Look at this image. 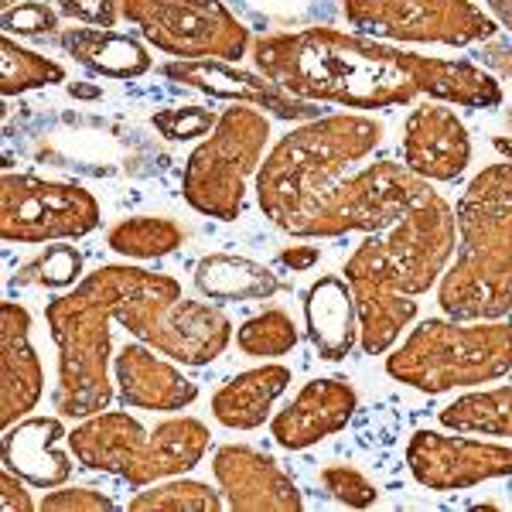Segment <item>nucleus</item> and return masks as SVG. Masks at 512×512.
Wrapping results in <instances>:
<instances>
[{
	"mask_svg": "<svg viewBox=\"0 0 512 512\" xmlns=\"http://www.w3.org/2000/svg\"><path fill=\"white\" fill-rule=\"evenodd\" d=\"M359 35L417 45L468 48L499 35V21L472 0H342Z\"/></svg>",
	"mask_w": 512,
	"mask_h": 512,
	"instance_id": "9b49d317",
	"label": "nucleus"
},
{
	"mask_svg": "<svg viewBox=\"0 0 512 512\" xmlns=\"http://www.w3.org/2000/svg\"><path fill=\"white\" fill-rule=\"evenodd\" d=\"M301 335H297V325L287 311L280 308H267L260 315L246 318L243 325L236 328V345L243 355L250 359H280V355L294 352Z\"/></svg>",
	"mask_w": 512,
	"mask_h": 512,
	"instance_id": "c756f323",
	"label": "nucleus"
},
{
	"mask_svg": "<svg viewBox=\"0 0 512 512\" xmlns=\"http://www.w3.org/2000/svg\"><path fill=\"white\" fill-rule=\"evenodd\" d=\"M362 233H376L386 270L403 294H427L448 270L458 246L454 209L407 164L376 161L355 171Z\"/></svg>",
	"mask_w": 512,
	"mask_h": 512,
	"instance_id": "7ed1b4c3",
	"label": "nucleus"
},
{
	"mask_svg": "<svg viewBox=\"0 0 512 512\" xmlns=\"http://www.w3.org/2000/svg\"><path fill=\"white\" fill-rule=\"evenodd\" d=\"M359 410V393L349 379L321 376L301 386V393L270 420V434L284 451H304L345 431Z\"/></svg>",
	"mask_w": 512,
	"mask_h": 512,
	"instance_id": "f3484780",
	"label": "nucleus"
},
{
	"mask_svg": "<svg viewBox=\"0 0 512 512\" xmlns=\"http://www.w3.org/2000/svg\"><path fill=\"white\" fill-rule=\"evenodd\" d=\"M407 468L424 489L461 492L492 478H509L512 448L441 431H417L407 444Z\"/></svg>",
	"mask_w": 512,
	"mask_h": 512,
	"instance_id": "ddd939ff",
	"label": "nucleus"
},
{
	"mask_svg": "<svg viewBox=\"0 0 512 512\" xmlns=\"http://www.w3.org/2000/svg\"><path fill=\"white\" fill-rule=\"evenodd\" d=\"M219 123V113L209 110L202 103H185V106H168V110H158L151 117V127L158 130L164 140L171 144H188V140L209 137Z\"/></svg>",
	"mask_w": 512,
	"mask_h": 512,
	"instance_id": "2f4dec72",
	"label": "nucleus"
},
{
	"mask_svg": "<svg viewBox=\"0 0 512 512\" xmlns=\"http://www.w3.org/2000/svg\"><path fill=\"white\" fill-rule=\"evenodd\" d=\"M185 236V229L168 216H130L106 233V243L127 260H161V256L181 250Z\"/></svg>",
	"mask_w": 512,
	"mask_h": 512,
	"instance_id": "a878e982",
	"label": "nucleus"
},
{
	"mask_svg": "<svg viewBox=\"0 0 512 512\" xmlns=\"http://www.w3.org/2000/svg\"><path fill=\"white\" fill-rule=\"evenodd\" d=\"M437 420H441L448 431H458V434L512 437V383L458 396L448 407H441Z\"/></svg>",
	"mask_w": 512,
	"mask_h": 512,
	"instance_id": "393cba45",
	"label": "nucleus"
},
{
	"mask_svg": "<svg viewBox=\"0 0 512 512\" xmlns=\"http://www.w3.org/2000/svg\"><path fill=\"white\" fill-rule=\"evenodd\" d=\"M212 434L195 417H171L147 431L127 410L86 417L69 434V451L86 472L117 475L134 489L192 472L209 454Z\"/></svg>",
	"mask_w": 512,
	"mask_h": 512,
	"instance_id": "423d86ee",
	"label": "nucleus"
},
{
	"mask_svg": "<svg viewBox=\"0 0 512 512\" xmlns=\"http://www.w3.org/2000/svg\"><path fill=\"white\" fill-rule=\"evenodd\" d=\"M59 14L86 28H113L120 21V0H59Z\"/></svg>",
	"mask_w": 512,
	"mask_h": 512,
	"instance_id": "c9c22d12",
	"label": "nucleus"
},
{
	"mask_svg": "<svg viewBox=\"0 0 512 512\" xmlns=\"http://www.w3.org/2000/svg\"><path fill=\"white\" fill-rule=\"evenodd\" d=\"M82 280V253L76 246H45L35 260H28L18 274L11 277V287H48V291H62V287H76Z\"/></svg>",
	"mask_w": 512,
	"mask_h": 512,
	"instance_id": "7c9ffc66",
	"label": "nucleus"
},
{
	"mask_svg": "<svg viewBox=\"0 0 512 512\" xmlns=\"http://www.w3.org/2000/svg\"><path fill=\"white\" fill-rule=\"evenodd\" d=\"M0 506H4V512H31L35 509L31 492H28V482H24L18 472H11V468L0 472Z\"/></svg>",
	"mask_w": 512,
	"mask_h": 512,
	"instance_id": "4c0bfd02",
	"label": "nucleus"
},
{
	"mask_svg": "<svg viewBox=\"0 0 512 512\" xmlns=\"http://www.w3.org/2000/svg\"><path fill=\"white\" fill-rule=\"evenodd\" d=\"M512 373V321L427 318L386 355V376L420 393H451Z\"/></svg>",
	"mask_w": 512,
	"mask_h": 512,
	"instance_id": "0eeeda50",
	"label": "nucleus"
},
{
	"mask_svg": "<svg viewBox=\"0 0 512 512\" xmlns=\"http://www.w3.org/2000/svg\"><path fill=\"white\" fill-rule=\"evenodd\" d=\"M250 55L256 72L321 106L393 110L420 96L465 110H492L502 103L499 79L478 62L403 52L379 38L338 31L332 24L270 31L253 41Z\"/></svg>",
	"mask_w": 512,
	"mask_h": 512,
	"instance_id": "f257e3e1",
	"label": "nucleus"
},
{
	"mask_svg": "<svg viewBox=\"0 0 512 512\" xmlns=\"http://www.w3.org/2000/svg\"><path fill=\"white\" fill-rule=\"evenodd\" d=\"M113 379L120 400L134 410H185L198 400V383L185 376L181 362L140 338L113 355Z\"/></svg>",
	"mask_w": 512,
	"mask_h": 512,
	"instance_id": "a211bd4d",
	"label": "nucleus"
},
{
	"mask_svg": "<svg viewBox=\"0 0 512 512\" xmlns=\"http://www.w3.org/2000/svg\"><path fill=\"white\" fill-rule=\"evenodd\" d=\"M65 82V69L55 59L18 45L11 35L0 41V96H21Z\"/></svg>",
	"mask_w": 512,
	"mask_h": 512,
	"instance_id": "cd10ccee",
	"label": "nucleus"
},
{
	"mask_svg": "<svg viewBox=\"0 0 512 512\" xmlns=\"http://www.w3.org/2000/svg\"><path fill=\"white\" fill-rule=\"evenodd\" d=\"M41 512H106L117 509V502L110 495L96 492V489H72V485H59V489H48L41 499Z\"/></svg>",
	"mask_w": 512,
	"mask_h": 512,
	"instance_id": "f704fd0d",
	"label": "nucleus"
},
{
	"mask_svg": "<svg viewBox=\"0 0 512 512\" xmlns=\"http://www.w3.org/2000/svg\"><path fill=\"white\" fill-rule=\"evenodd\" d=\"M383 134V123L366 113H332L294 127L260 164V212L280 233L297 239L362 233L355 171L383 144Z\"/></svg>",
	"mask_w": 512,
	"mask_h": 512,
	"instance_id": "f03ea898",
	"label": "nucleus"
},
{
	"mask_svg": "<svg viewBox=\"0 0 512 512\" xmlns=\"http://www.w3.org/2000/svg\"><path fill=\"white\" fill-rule=\"evenodd\" d=\"M492 147H495V151H499L506 161H512V137H495V140H492Z\"/></svg>",
	"mask_w": 512,
	"mask_h": 512,
	"instance_id": "79ce46f5",
	"label": "nucleus"
},
{
	"mask_svg": "<svg viewBox=\"0 0 512 512\" xmlns=\"http://www.w3.org/2000/svg\"><path fill=\"white\" fill-rule=\"evenodd\" d=\"M321 485L335 502H342L349 509H369L379 502V489L352 465H328L321 472Z\"/></svg>",
	"mask_w": 512,
	"mask_h": 512,
	"instance_id": "72a5a7b5",
	"label": "nucleus"
},
{
	"mask_svg": "<svg viewBox=\"0 0 512 512\" xmlns=\"http://www.w3.org/2000/svg\"><path fill=\"white\" fill-rule=\"evenodd\" d=\"M69 93L76 96V99H99V96H103V89H99V86H82V82H72Z\"/></svg>",
	"mask_w": 512,
	"mask_h": 512,
	"instance_id": "a19ab883",
	"label": "nucleus"
},
{
	"mask_svg": "<svg viewBox=\"0 0 512 512\" xmlns=\"http://www.w3.org/2000/svg\"><path fill=\"white\" fill-rule=\"evenodd\" d=\"M99 222H103L99 202L82 185L24 175V171H4L0 178L4 243H72V239L96 233Z\"/></svg>",
	"mask_w": 512,
	"mask_h": 512,
	"instance_id": "9d476101",
	"label": "nucleus"
},
{
	"mask_svg": "<svg viewBox=\"0 0 512 512\" xmlns=\"http://www.w3.org/2000/svg\"><path fill=\"white\" fill-rule=\"evenodd\" d=\"M14 4H21V0H4V7H14Z\"/></svg>",
	"mask_w": 512,
	"mask_h": 512,
	"instance_id": "37998d69",
	"label": "nucleus"
},
{
	"mask_svg": "<svg viewBox=\"0 0 512 512\" xmlns=\"http://www.w3.org/2000/svg\"><path fill=\"white\" fill-rule=\"evenodd\" d=\"M270 140V117L256 106L233 103L219 113V123L188 154L181 195L195 212L219 222H236L246 212L250 178L260 175Z\"/></svg>",
	"mask_w": 512,
	"mask_h": 512,
	"instance_id": "6e6552de",
	"label": "nucleus"
},
{
	"mask_svg": "<svg viewBox=\"0 0 512 512\" xmlns=\"http://www.w3.org/2000/svg\"><path fill=\"white\" fill-rule=\"evenodd\" d=\"M45 369L31 342V315L18 301L0 304V424L11 427L38 407Z\"/></svg>",
	"mask_w": 512,
	"mask_h": 512,
	"instance_id": "6ab92c4d",
	"label": "nucleus"
},
{
	"mask_svg": "<svg viewBox=\"0 0 512 512\" xmlns=\"http://www.w3.org/2000/svg\"><path fill=\"white\" fill-rule=\"evenodd\" d=\"M304 328L325 362L345 359L359 345V315L345 277H318L304 294Z\"/></svg>",
	"mask_w": 512,
	"mask_h": 512,
	"instance_id": "412c9836",
	"label": "nucleus"
},
{
	"mask_svg": "<svg viewBox=\"0 0 512 512\" xmlns=\"http://www.w3.org/2000/svg\"><path fill=\"white\" fill-rule=\"evenodd\" d=\"M403 164L427 181H458L472 164V137L448 103L427 99L403 123Z\"/></svg>",
	"mask_w": 512,
	"mask_h": 512,
	"instance_id": "dca6fc26",
	"label": "nucleus"
},
{
	"mask_svg": "<svg viewBox=\"0 0 512 512\" xmlns=\"http://www.w3.org/2000/svg\"><path fill=\"white\" fill-rule=\"evenodd\" d=\"M222 492L212 485L195 482V478H161L154 485H144V492H137L130 499L134 512H219L222 509Z\"/></svg>",
	"mask_w": 512,
	"mask_h": 512,
	"instance_id": "c85d7f7f",
	"label": "nucleus"
},
{
	"mask_svg": "<svg viewBox=\"0 0 512 512\" xmlns=\"http://www.w3.org/2000/svg\"><path fill=\"white\" fill-rule=\"evenodd\" d=\"M195 287L216 304L226 301H267L280 291V280L267 263L236 253H209L195 263Z\"/></svg>",
	"mask_w": 512,
	"mask_h": 512,
	"instance_id": "b1692460",
	"label": "nucleus"
},
{
	"mask_svg": "<svg viewBox=\"0 0 512 512\" xmlns=\"http://www.w3.org/2000/svg\"><path fill=\"white\" fill-rule=\"evenodd\" d=\"M489 7H492L495 21H499L506 31H512V0H489Z\"/></svg>",
	"mask_w": 512,
	"mask_h": 512,
	"instance_id": "ea45409f",
	"label": "nucleus"
},
{
	"mask_svg": "<svg viewBox=\"0 0 512 512\" xmlns=\"http://www.w3.org/2000/svg\"><path fill=\"white\" fill-rule=\"evenodd\" d=\"M475 59L482 69H489L492 76L512 82V41H502V38L482 41V45H475Z\"/></svg>",
	"mask_w": 512,
	"mask_h": 512,
	"instance_id": "e433bc0d",
	"label": "nucleus"
},
{
	"mask_svg": "<svg viewBox=\"0 0 512 512\" xmlns=\"http://www.w3.org/2000/svg\"><path fill=\"white\" fill-rule=\"evenodd\" d=\"M161 76L171 79L175 86L195 89V93H202V96L256 106V110H263L267 117H277V120L308 123V120L325 117L321 103H311V99L287 93L280 82L267 79L263 72H246L233 62H219V59L178 62L175 59V62L161 65Z\"/></svg>",
	"mask_w": 512,
	"mask_h": 512,
	"instance_id": "4468645a",
	"label": "nucleus"
},
{
	"mask_svg": "<svg viewBox=\"0 0 512 512\" xmlns=\"http://www.w3.org/2000/svg\"><path fill=\"white\" fill-rule=\"evenodd\" d=\"M212 475L226 506L236 512H297L304 506L294 478L270 454L246 444H222L212 454Z\"/></svg>",
	"mask_w": 512,
	"mask_h": 512,
	"instance_id": "2eb2a0df",
	"label": "nucleus"
},
{
	"mask_svg": "<svg viewBox=\"0 0 512 512\" xmlns=\"http://www.w3.org/2000/svg\"><path fill=\"white\" fill-rule=\"evenodd\" d=\"M120 11L147 45L178 62H239L253 48L250 24L222 0H120Z\"/></svg>",
	"mask_w": 512,
	"mask_h": 512,
	"instance_id": "1a4fd4ad",
	"label": "nucleus"
},
{
	"mask_svg": "<svg viewBox=\"0 0 512 512\" xmlns=\"http://www.w3.org/2000/svg\"><path fill=\"white\" fill-rule=\"evenodd\" d=\"M123 277H127V263H103L82 277L72 291L48 301L45 321L59 349V386L52 396L59 417L86 420L103 414L117 396V379H110V359L113 328H120L117 301Z\"/></svg>",
	"mask_w": 512,
	"mask_h": 512,
	"instance_id": "39448f33",
	"label": "nucleus"
},
{
	"mask_svg": "<svg viewBox=\"0 0 512 512\" xmlns=\"http://www.w3.org/2000/svg\"><path fill=\"white\" fill-rule=\"evenodd\" d=\"M4 468L18 472L35 489H59L69 482L72 461L69 434L59 417H21L18 424L4 427Z\"/></svg>",
	"mask_w": 512,
	"mask_h": 512,
	"instance_id": "aec40b11",
	"label": "nucleus"
},
{
	"mask_svg": "<svg viewBox=\"0 0 512 512\" xmlns=\"http://www.w3.org/2000/svg\"><path fill=\"white\" fill-rule=\"evenodd\" d=\"M345 280L355 297V315H359V345L366 355H386L417 318L414 294H403L386 270L383 250L376 233H366L355 253L345 260Z\"/></svg>",
	"mask_w": 512,
	"mask_h": 512,
	"instance_id": "f8f14e48",
	"label": "nucleus"
},
{
	"mask_svg": "<svg viewBox=\"0 0 512 512\" xmlns=\"http://www.w3.org/2000/svg\"><path fill=\"white\" fill-rule=\"evenodd\" d=\"M59 7H48L45 0H21L14 7H4V35H21V38H52L59 35Z\"/></svg>",
	"mask_w": 512,
	"mask_h": 512,
	"instance_id": "473e14b6",
	"label": "nucleus"
},
{
	"mask_svg": "<svg viewBox=\"0 0 512 512\" xmlns=\"http://www.w3.org/2000/svg\"><path fill=\"white\" fill-rule=\"evenodd\" d=\"M458 246L437 304L454 321H495L512 315V161L482 168L454 209Z\"/></svg>",
	"mask_w": 512,
	"mask_h": 512,
	"instance_id": "20e7f679",
	"label": "nucleus"
},
{
	"mask_svg": "<svg viewBox=\"0 0 512 512\" xmlns=\"http://www.w3.org/2000/svg\"><path fill=\"white\" fill-rule=\"evenodd\" d=\"M291 369L267 362V366L246 369L222 383L212 396V417L229 431H256L274 414L277 400L291 386Z\"/></svg>",
	"mask_w": 512,
	"mask_h": 512,
	"instance_id": "4be33fe9",
	"label": "nucleus"
},
{
	"mask_svg": "<svg viewBox=\"0 0 512 512\" xmlns=\"http://www.w3.org/2000/svg\"><path fill=\"white\" fill-rule=\"evenodd\" d=\"M233 11L256 28L304 31L318 24H332V0H233Z\"/></svg>",
	"mask_w": 512,
	"mask_h": 512,
	"instance_id": "bb28decb",
	"label": "nucleus"
},
{
	"mask_svg": "<svg viewBox=\"0 0 512 512\" xmlns=\"http://www.w3.org/2000/svg\"><path fill=\"white\" fill-rule=\"evenodd\" d=\"M277 260H280V267L294 270V274H304V270H311L321 260V250L318 246H284Z\"/></svg>",
	"mask_w": 512,
	"mask_h": 512,
	"instance_id": "58836bf2",
	"label": "nucleus"
},
{
	"mask_svg": "<svg viewBox=\"0 0 512 512\" xmlns=\"http://www.w3.org/2000/svg\"><path fill=\"white\" fill-rule=\"evenodd\" d=\"M65 55H72L82 69L103 79H140L154 69V59L144 41L120 35L113 28H65L55 35Z\"/></svg>",
	"mask_w": 512,
	"mask_h": 512,
	"instance_id": "5701e85b",
	"label": "nucleus"
}]
</instances>
